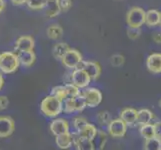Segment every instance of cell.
Returning a JSON list of instances; mask_svg holds the SVG:
<instances>
[{
    "instance_id": "1",
    "label": "cell",
    "mask_w": 161,
    "mask_h": 150,
    "mask_svg": "<svg viewBox=\"0 0 161 150\" xmlns=\"http://www.w3.org/2000/svg\"><path fill=\"white\" fill-rule=\"evenodd\" d=\"M41 112L49 118H54L63 111V101L53 95H48L40 104Z\"/></svg>"
},
{
    "instance_id": "2",
    "label": "cell",
    "mask_w": 161,
    "mask_h": 150,
    "mask_svg": "<svg viewBox=\"0 0 161 150\" xmlns=\"http://www.w3.org/2000/svg\"><path fill=\"white\" fill-rule=\"evenodd\" d=\"M19 59L16 53L5 51L0 53V71L5 74L13 73L19 67Z\"/></svg>"
},
{
    "instance_id": "3",
    "label": "cell",
    "mask_w": 161,
    "mask_h": 150,
    "mask_svg": "<svg viewBox=\"0 0 161 150\" xmlns=\"http://www.w3.org/2000/svg\"><path fill=\"white\" fill-rule=\"evenodd\" d=\"M86 107V102L82 93L75 97L66 98L65 100H63V111L65 113L81 112Z\"/></svg>"
},
{
    "instance_id": "4",
    "label": "cell",
    "mask_w": 161,
    "mask_h": 150,
    "mask_svg": "<svg viewBox=\"0 0 161 150\" xmlns=\"http://www.w3.org/2000/svg\"><path fill=\"white\" fill-rule=\"evenodd\" d=\"M126 22L129 27H141L145 22V11L141 7H131L126 14Z\"/></svg>"
},
{
    "instance_id": "5",
    "label": "cell",
    "mask_w": 161,
    "mask_h": 150,
    "mask_svg": "<svg viewBox=\"0 0 161 150\" xmlns=\"http://www.w3.org/2000/svg\"><path fill=\"white\" fill-rule=\"evenodd\" d=\"M60 60L62 61V64L65 67H67L68 69H75L83 59L81 53L78 50L69 48Z\"/></svg>"
},
{
    "instance_id": "6",
    "label": "cell",
    "mask_w": 161,
    "mask_h": 150,
    "mask_svg": "<svg viewBox=\"0 0 161 150\" xmlns=\"http://www.w3.org/2000/svg\"><path fill=\"white\" fill-rule=\"evenodd\" d=\"M82 95L85 99L86 106L89 108H94L98 106L102 101L101 91L94 87H88L82 92Z\"/></svg>"
},
{
    "instance_id": "7",
    "label": "cell",
    "mask_w": 161,
    "mask_h": 150,
    "mask_svg": "<svg viewBox=\"0 0 161 150\" xmlns=\"http://www.w3.org/2000/svg\"><path fill=\"white\" fill-rule=\"evenodd\" d=\"M127 127L128 126L120 117L116 119H111L108 123V133L113 138H122L126 134Z\"/></svg>"
},
{
    "instance_id": "8",
    "label": "cell",
    "mask_w": 161,
    "mask_h": 150,
    "mask_svg": "<svg viewBox=\"0 0 161 150\" xmlns=\"http://www.w3.org/2000/svg\"><path fill=\"white\" fill-rule=\"evenodd\" d=\"M91 81V78L85 70L81 68H75L70 74V83L80 88H86Z\"/></svg>"
},
{
    "instance_id": "9",
    "label": "cell",
    "mask_w": 161,
    "mask_h": 150,
    "mask_svg": "<svg viewBox=\"0 0 161 150\" xmlns=\"http://www.w3.org/2000/svg\"><path fill=\"white\" fill-rule=\"evenodd\" d=\"M77 68H81L86 71V73L89 75L91 80H97L101 74V67L98 62L94 61H81L80 64L77 66Z\"/></svg>"
},
{
    "instance_id": "10",
    "label": "cell",
    "mask_w": 161,
    "mask_h": 150,
    "mask_svg": "<svg viewBox=\"0 0 161 150\" xmlns=\"http://www.w3.org/2000/svg\"><path fill=\"white\" fill-rule=\"evenodd\" d=\"M15 122L10 116H0V138L10 136L14 132Z\"/></svg>"
},
{
    "instance_id": "11",
    "label": "cell",
    "mask_w": 161,
    "mask_h": 150,
    "mask_svg": "<svg viewBox=\"0 0 161 150\" xmlns=\"http://www.w3.org/2000/svg\"><path fill=\"white\" fill-rule=\"evenodd\" d=\"M49 128H50V131L54 136H57L63 134V133L69 132V123L64 118H56L51 121Z\"/></svg>"
},
{
    "instance_id": "12",
    "label": "cell",
    "mask_w": 161,
    "mask_h": 150,
    "mask_svg": "<svg viewBox=\"0 0 161 150\" xmlns=\"http://www.w3.org/2000/svg\"><path fill=\"white\" fill-rule=\"evenodd\" d=\"M147 69L154 74L161 73V53H152L146 60Z\"/></svg>"
},
{
    "instance_id": "13",
    "label": "cell",
    "mask_w": 161,
    "mask_h": 150,
    "mask_svg": "<svg viewBox=\"0 0 161 150\" xmlns=\"http://www.w3.org/2000/svg\"><path fill=\"white\" fill-rule=\"evenodd\" d=\"M35 46V42L32 36L23 35L19 37L15 42L14 48L18 51H25V50H32Z\"/></svg>"
},
{
    "instance_id": "14",
    "label": "cell",
    "mask_w": 161,
    "mask_h": 150,
    "mask_svg": "<svg viewBox=\"0 0 161 150\" xmlns=\"http://www.w3.org/2000/svg\"><path fill=\"white\" fill-rule=\"evenodd\" d=\"M72 137H73V145L76 147V149H79V150H93V149H95L92 140L79 136L76 132L72 133Z\"/></svg>"
},
{
    "instance_id": "15",
    "label": "cell",
    "mask_w": 161,
    "mask_h": 150,
    "mask_svg": "<svg viewBox=\"0 0 161 150\" xmlns=\"http://www.w3.org/2000/svg\"><path fill=\"white\" fill-rule=\"evenodd\" d=\"M120 118L125 122L127 126H133L136 123L137 110L130 107L124 108L120 112Z\"/></svg>"
},
{
    "instance_id": "16",
    "label": "cell",
    "mask_w": 161,
    "mask_h": 150,
    "mask_svg": "<svg viewBox=\"0 0 161 150\" xmlns=\"http://www.w3.org/2000/svg\"><path fill=\"white\" fill-rule=\"evenodd\" d=\"M17 56L19 59V63L26 67H29L35 62L36 55L32 50H25V51H18Z\"/></svg>"
},
{
    "instance_id": "17",
    "label": "cell",
    "mask_w": 161,
    "mask_h": 150,
    "mask_svg": "<svg viewBox=\"0 0 161 150\" xmlns=\"http://www.w3.org/2000/svg\"><path fill=\"white\" fill-rule=\"evenodd\" d=\"M55 143L60 149H68L73 146V137L70 132L55 136Z\"/></svg>"
},
{
    "instance_id": "18",
    "label": "cell",
    "mask_w": 161,
    "mask_h": 150,
    "mask_svg": "<svg viewBox=\"0 0 161 150\" xmlns=\"http://www.w3.org/2000/svg\"><path fill=\"white\" fill-rule=\"evenodd\" d=\"M44 9H45V14L48 17L50 18L56 17L61 12L59 0H46Z\"/></svg>"
},
{
    "instance_id": "19",
    "label": "cell",
    "mask_w": 161,
    "mask_h": 150,
    "mask_svg": "<svg viewBox=\"0 0 161 150\" xmlns=\"http://www.w3.org/2000/svg\"><path fill=\"white\" fill-rule=\"evenodd\" d=\"M160 12L156 9H150L145 12V23L148 27H154L159 24Z\"/></svg>"
},
{
    "instance_id": "20",
    "label": "cell",
    "mask_w": 161,
    "mask_h": 150,
    "mask_svg": "<svg viewBox=\"0 0 161 150\" xmlns=\"http://www.w3.org/2000/svg\"><path fill=\"white\" fill-rule=\"evenodd\" d=\"M97 131H98V129L93 124L87 123L81 130L77 131V132L75 131V132L81 137H84V138H87V139L93 140L94 137H95L97 134Z\"/></svg>"
},
{
    "instance_id": "21",
    "label": "cell",
    "mask_w": 161,
    "mask_h": 150,
    "mask_svg": "<svg viewBox=\"0 0 161 150\" xmlns=\"http://www.w3.org/2000/svg\"><path fill=\"white\" fill-rule=\"evenodd\" d=\"M153 118V113L149 109H140L137 111V119L136 123L138 125H144L147 123H150Z\"/></svg>"
},
{
    "instance_id": "22",
    "label": "cell",
    "mask_w": 161,
    "mask_h": 150,
    "mask_svg": "<svg viewBox=\"0 0 161 150\" xmlns=\"http://www.w3.org/2000/svg\"><path fill=\"white\" fill-rule=\"evenodd\" d=\"M46 34L51 40H58L63 36V29L58 24H52L47 28Z\"/></svg>"
},
{
    "instance_id": "23",
    "label": "cell",
    "mask_w": 161,
    "mask_h": 150,
    "mask_svg": "<svg viewBox=\"0 0 161 150\" xmlns=\"http://www.w3.org/2000/svg\"><path fill=\"white\" fill-rule=\"evenodd\" d=\"M69 48H70L69 45L65 42H59L57 44H55L53 47V50H52L53 56L56 59H61Z\"/></svg>"
},
{
    "instance_id": "24",
    "label": "cell",
    "mask_w": 161,
    "mask_h": 150,
    "mask_svg": "<svg viewBox=\"0 0 161 150\" xmlns=\"http://www.w3.org/2000/svg\"><path fill=\"white\" fill-rule=\"evenodd\" d=\"M143 148L145 150H161V138L154 136L145 139Z\"/></svg>"
},
{
    "instance_id": "25",
    "label": "cell",
    "mask_w": 161,
    "mask_h": 150,
    "mask_svg": "<svg viewBox=\"0 0 161 150\" xmlns=\"http://www.w3.org/2000/svg\"><path fill=\"white\" fill-rule=\"evenodd\" d=\"M140 134L144 139H149V138L155 136V129L154 124L147 123L140 126Z\"/></svg>"
},
{
    "instance_id": "26",
    "label": "cell",
    "mask_w": 161,
    "mask_h": 150,
    "mask_svg": "<svg viewBox=\"0 0 161 150\" xmlns=\"http://www.w3.org/2000/svg\"><path fill=\"white\" fill-rule=\"evenodd\" d=\"M51 95L59 98L60 100H65L67 95H66V89H65V85H58L55 86L51 89Z\"/></svg>"
},
{
    "instance_id": "27",
    "label": "cell",
    "mask_w": 161,
    "mask_h": 150,
    "mask_svg": "<svg viewBox=\"0 0 161 150\" xmlns=\"http://www.w3.org/2000/svg\"><path fill=\"white\" fill-rule=\"evenodd\" d=\"M45 3H46V0H26V2H25V4H27V6L32 10L44 9Z\"/></svg>"
},
{
    "instance_id": "28",
    "label": "cell",
    "mask_w": 161,
    "mask_h": 150,
    "mask_svg": "<svg viewBox=\"0 0 161 150\" xmlns=\"http://www.w3.org/2000/svg\"><path fill=\"white\" fill-rule=\"evenodd\" d=\"M65 89H66V95L67 97L66 98H70V97H75L77 95H79L81 93L79 88L75 86L74 84H72V83H66L65 84Z\"/></svg>"
},
{
    "instance_id": "29",
    "label": "cell",
    "mask_w": 161,
    "mask_h": 150,
    "mask_svg": "<svg viewBox=\"0 0 161 150\" xmlns=\"http://www.w3.org/2000/svg\"><path fill=\"white\" fill-rule=\"evenodd\" d=\"M96 119L100 125H108V123L111 120V116L108 111H101V112H99L97 114Z\"/></svg>"
},
{
    "instance_id": "30",
    "label": "cell",
    "mask_w": 161,
    "mask_h": 150,
    "mask_svg": "<svg viewBox=\"0 0 161 150\" xmlns=\"http://www.w3.org/2000/svg\"><path fill=\"white\" fill-rule=\"evenodd\" d=\"M87 123H88V121L86 120V118L81 117V116H78V117H75L74 120H73V127H74V129L77 132V131L81 130Z\"/></svg>"
},
{
    "instance_id": "31",
    "label": "cell",
    "mask_w": 161,
    "mask_h": 150,
    "mask_svg": "<svg viewBox=\"0 0 161 150\" xmlns=\"http://www.w3.org/2000/svg\"><path fill=\"white\" fill-rule=\"evenodd\" d=\"M110 62L114 67H120L124 64V56L121 54H114L111 56Z\"/></svg>"
},
{
    "instance_id": "32",
    "label": "cell",
    "mask_w": 161,
    "mask_h": 150,
    "mask_svg": "<svg viewBox=\"0 0 161 150\" xmlns=\"http://www.w3.org/2000/svg\"><path fill=\"white\" fill-rule=\"evenodd\" d=\"M141 34L140 27H128L127 29V36H128L131 40H135Z\"/></svg>"
},
{
    "instance_id": "33",
    "label": "cell",
    "mask_w": 161,
    "mask_h": 150,
    "mask_svg": "<svg viewBox=\"0 0 161 150\" xmlns=\"http://www.w3.org/2000/svg\"><path fill=\"white\" fill-rule=\"evenodd\" d=\"M60 9L63 12H67V11L72 7V1L71 0H59Z\"/></svg>"
},
{
    "instance_id": "34",
    "label": "cell",
    "mask_w": 161,
    "mask_h": 150,
    "mask_svg": "<svg viewBox=\"0 0 161 150\" xmlns=\"http://www.w3.org/2000/svg\"><path fill=\"white\" fill-rule=\"evenodd\" d=\"M9 105V100L5 95H0V111L5 110Z\"/></svg>"
},
{
    "instance_id": "35",
    "label": "cell",
    "mask_w": 161,
    "mask_h": 150,
    "mask_svg": "<svg viewBox=\"0 0 161 150\" xmlns=\"http://www.w3.org/2000/svg\"><path fill=\"white\" fill-rule=\"evenodd\" d=\"M154 129H155V136L161 138V121L155 122Z\"/></svg>"
},
{
    "instance_id": "36",
    "label": "cell",
    "mask_w": 161,
    "mask_h": 150,
    "mask_svg": "<svg viewBox=\"0 0 161 150\" xmlns=\"http://www.w3.org/2000/svg\"><path fill=\"white\" fill-rule=\"evenodd\" d=\"M152 38L156 43H161V32H155Z\"/></svg>"
},
{
    "instance_id": "37",
    "label": "cell",
    "mask_w": 161,
    "mask_h": 150,
    "mask_svg": "<svg viewBox=\"0 0 161 150\" xmlns=\"http://www.w3.org/2000/svg\"><path fill=\"white\" fill-rule=\"evenodd\" d=\"M10 1L13 5H15V6H20V5L25 4L26 0H10Z\"/></svg>"
},
{
    "instance_id": "38",
    "label": "cell",
    "mask_w": 161,
    "mask_h": 150,
    "mask_svg": "<svg viewBox=\"0 0 161 150\" xmlns=\"http://www.w3.org/2000/svg\"><path fill=\"white\" fill-rule=\"evenodd\" d=\"M6 7V2L4 0H0V13L3 12V10Z\"/></svg>"
},
{
    "instance_id": "39",
    "label": "cell",
    "mask_w": 161,
    "mask_h": 150,
    "mask_svg": "<svg viewBox=\"0 0 161 150\" xmlns=\"http://www.w3.org/2000/svg\"><path fill=\"white\" fill-rule=\"evenodd\" d=\"M3 85H4V78H3V76H2V74L0 73V90L2 89V87H3Z\"/></svg>"
},
{
    "instance_id": "40",
    "label": "cell",
    "mask_w": 161,
    "mask_h": 150,
    "mask_svg": "<svg viewBox=\"0 0 161 150\" xmlns=\"http://www.w3.org/2000/svg\"><path fill=\"white\" fill-rule=\"evenodd\" d=\"M158 104H159V107L161 108V99L159 100V102H158Z\"/></svg>"
},
{
    "instance_id": "41",
    "label": "cell",
    "mask_w": 161,
    "mask_h": 150,
    "mask_svg": "<svg viewBox=\"0 0 161 150\" xmlns=\"http://www.w3.org/2000/svg\"><path fill=\"white\" fill-rule=\"evenodd\" d=\"M159 24H160V26H161V13H160V19H159Z\"/></svg>"
}]
</instances>
